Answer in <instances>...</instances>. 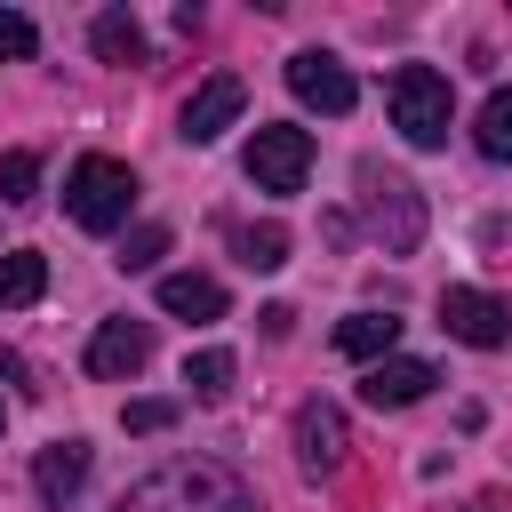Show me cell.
<instances>
[{"label":"cell","mask_w":512,"mask_h":512,"mask_svg":"<svg viewBox=\"0 0 512 512\" xmlns=\"http://www.w3.org/2000/svg\"><path fill=\"white\" fill-rule=\"evenodd\" d=\"M112 512H256V488L232 472V464H208V456H184V464H160L144 472Z\"/></svg>","instance_id":"obj_1"},{"label":"cell","mask_w":512,"mask_h":512,"mask_svg":"<svg viewBox=\"0 0 512 512\" xmlns=\"http://www.w3.org/2000/svg\"><path fill=\"white\" fill-rule=\"evenodd\" d=\"M128 208H136V168L112 160V152H80L72 176H64V216L80 232H120Z\"/></svg>","instance_id":"obj_2"},{"label":"cell","mask_w":512,"mask_h":512,"mask_svg":"<svg viewBox=\"0 0 512 512\" xmlns=\"http://www.w3.org/2000/svg\"><path fill=\"white\" fill-rule=\"evenodd\" d=\"M384 104H392V128L408 136V144H448V120H456V96H448V72H432V64H400L392 72V88H384Z\"/></svg>","instance_id":"obj_3"},{"label":"cell","mask_w":512,"mask_h":512,"mask_svg":"<svg viewBox=\"0 0 512 512\" xmlns=\"http://www.w3.org/2000/svg\"><path fill=\"white\" fill-rule=\"evenodd\" d=\"M360 208H368V232L384 240V256H416L424 240V192L400 176V168H360Z\"/></svg>","instance_id":"obj_4"},{"label":"cell","mask_w":512,"mask_h":512,"mask_svg":"<svg viewBox=\"0 0 512 512\" xmlns=\"http://www.w3.org/2000/svg\"><path fill=\"white\" fill-rule=\"evenodd\" d=\"M304 176H312V136L304 128L272 120V128L248 136V184L256 192H304Z\"/></svg>","instance_id":"obj_5"},{"label":"cell","mask_w":512,"mask_h":512,"mask_svg":"<svg viewBox=\"0 0 512 512\" xmlns=\"http://www.w3.org/2000/svg\"><path fill=\"white\" fill-rule=\"evenodd\" d=\"M440 328L456 344H472V352H496L512 336V304L488 296V288H440Z\"/></svg>","instance_id":"obj_6"},{"label":"cell","mask_w":512,"mask_h":512,"mask_svg":"<svg viewBox=\"0 0 512 512\" xmlns=\"http://www.w3.org/2000/svg\"><path fill=\"white\" fill-rule=\"evenodd\" d=\"M240 104H248L240 72H208V80L184 96V120H176V136H192V144H216V136L240 120Z\"/></svg>","instance_id":"obj_7"},{"label":"cell","mask_w":512,"mask_h":512,"mask_svg":"<svg viewBox=\"0 0 512 512\" xmlns=\"http://www.w3.org/2000/svg\"><path fill=\"white\" fill-rule=\"evenodd\" d=\"M344 448H352L344 408H336V400H304V408H296V464L320 480V472H336V464H344Z\"/></svg>","instance_id":"obj_8"},{"label":"cell","mask_w":512,"mask_h":512,"mask_svg":"<svg viewBox=\"0 0 512 512\" xmlns=\"http://www.w3.org/2000/svg\"><path fill=\"white\" fill-rule=\"evenodd\" d=\"M144 360H152V320H104L88 336V376H104V384L136 376Z\"/></svg>","instance_id":"obj_9"},{"label":"cell","mask_w":512,"mask_h":512,"mask_svg":"<svg viewBox=\"0 0 512 512\" xmlns=\"http://www.w3.org/2000/svg\"><path fill=\"white\" fill-rule=\"evenodd\" d=\"M288 88L312 104V112H352V72L336 64V56H320V48H304V56H288Z\"/></svg>","instance_id":"obj_10"},{"label":"cell","mask_w":512,"mask_h":512,"mask_svg":"<svg viewBox=\"0 0 512 512\" xmlns=\"http://www.w3.org/2000/svg\"><path fill=\"white\" fill-rule=\"evenodd\" d=\"M432 384H440L432 360H400V352H392V360H376V368L360 376V400H368V408H408V400H424Z\"/></svg>","instance_id":"obj_11"},{"label":"cell","mask_w":512,"mask_h":512,"mask_svg":"<svg viewBox=\"0 0 512 512\" xmlns=\"http://www.w3.org/2000/svg\"><path fill=\"white\" fill-rule=\"evenodd\" d=\"M88 440H48L40 448V464H32V488H40V504H72L80 488H88Z\"/></svg>","instance_id":"obj_12"},{"label":"cell","mask_w":512,"mask_h":512,"mask_svg":"<svg viewBox=\"0 0 512 512\" xmlns=\"http://www.w3.org/2000/svg\"><path fill=\"white\" fill-rule=\"evenodd\" d=\"M392 344H400V312H352V320H336V352L344 360H392Z\"/></svg>","instance_id":"obj_13"},{"label":"cell","mask_w":512,"mask_h":512,"mask_svg":"<svg viewBox=\"0 0 512 512\" xmlns=\"http://www.w3.org/2000/svg\"><path fill=\"white\" fill-rule=\"evenodd\" d=\"M160 312H176V320H224V280H208V272H168V280H160Z\"/></svg>","instance_id":"obj_14"},{"label":"cell","mask_w":512,"mask_h":512,"mask_svg":"<svg viewBox=\"0 0 512 512\" xmlns=\"http://www.w3.org/2000/svg\"><path fill=\"white\" fill-rule=\"evenodd\" d=\"M40 288H48V256H40V248H8V256H0V312L40 304Z\"/></svg>","instance_id":"obj_15"},{"label":"cell","mask_w":512,"mask_h":512,"mask_svg":"<svg viewBox=\"0 0 512 512\" xmlns=\"http://www.w3.org/2000/svg\"><path fill=\"white\" fill-rule=\"evenodd\" d=\"M88 40H96L104 64H144V24H136L128 8H104V16L88 24Z\"/></svg>","instance_id":"obj_16"},{"label":"cell","mask_w":512,"mask_h":512,"mask_svg":"<svg viewBox=\"0 0 512 512\" xmlns=\"http://www.w3.org/2000/svg\"><path fill=\"white\" fill-rule=\"evenodd\" d=\"M232 376H240V360H232L224 344H208V352H192V360H184V384H192V400H208V408L232 392Z\"/></svg>","instance_id":"obj_17"},{"label":"cell","mask_w":512,"mask_h":512,"mask_svg":"<svg viewBox=\"0 0 512 512\" xmlns=\"http://www.w3.org/2000/svg\"><path fill=\"white\" fill-rule=\"evenodd\" d=\"M232 256H240L248 272H280V264H288V232H280V224H240V232H232Z\"/></svg>","instance_id":"obj_18"},{"label":"cell","mask_w":512,"mask_h":512,"mask_svg":"<svg viewBox=\"0 0 512 512\" xmlns=\"http://www.w3.org/2000/svg\"><path fill=\"white\" fill-rule=\"evenodd\" d=\"M472 144H480L488 160H512V88H496V96L480 104V120H472Z\"/></svg>","instance_id":"obj_19"},{"label":"cell","mask_w":512,"mask_h":512,"mask_svg":"<svg viewBox=\"0 0 512 512\" xmlns=\"http://www.w3.org/2000/svg\"><path fill=\"white\" fill-rule=\"evenodd\" d=\"M32 192H40V152H0V200L24 208Z\"/></svg>","instance_id":"obj_20"},{"label":"cell","mask_w":512,"mask_h":512,"mask_svg":"<svg viewBox=\"0 0 512 512\" xmlns=\"http://www.w3.org/2000/svg\"><path fill=\"white\" fill-rule=\"evenodd\" d=\"M160 256H168V224H136V240L120 248V264H128V272H152Z\"/></svg>","instance_id":"obj_21"},{"label":"cell","mask_w":512,"mask_h":512,"mask_svg":"<svg viewBox=\"0 0 512 512\" xmlns=\"http://www.w3.org/2000/svg\"><path fill=\"white\" fill-rule=\"evenodd\" d=\"M40 48V32H32V16H16V8H0V64H16V56H32Z\"/></svg>","instance_id":"obj_22"},{"label":"cell","mask_w":512,"mask_h":512,"mask_svg":"<svg viewBox=\"0 0 512 512\" xmlns=\"http://www.w3.org/2000/svg\"><path fill=\"white\" fill-rule=\"evenodd\" d=\"M120 424H128V432H168V424H176V400H128Z\"/></svg>","instance_id":"obj_23"},{"label":"cell","mask_w":512,"mask_h":512,"mask_svg":"<svg viewBox=\"0 0 512 512\" xmlns=\"http://www.w3.org/2000/svg\"><path fill=\"white\" fill-rule=\"evenodd\" d=\"M256 320H264V336H288V328H296V312H288V304H264Z\"/></svg>","instance_id":"obj_24"},{"label":"cell","mask_w":512,"mask_h":512,"mask_svg":"<svg viewBox=\"0 0 512 512\" xmlns=\"http://www.w3.org/2000/svg\"><path fill=\"white\" fill-rule=\"evenodd\" d=\"M488 512H496V504H488Z\"/></svg>","instance_id":"obj_25"}]
</instances>
